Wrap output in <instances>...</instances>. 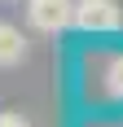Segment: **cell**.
I'll return each mask as SVG.
<instances>
[{"instance_id":"1","label":"cell","mask_w":123,"mask_h":127,"mask_svg":"<svg viewBox=\"0 0 123 127\" xmlns=\"http://www.w3.org/2000/svg\"><path fill=\"white\" fill-rule=\"evenodd\" d=\"M75 26L88 35H106L123 26V13L114 0H75Z\"/></svg>"},{"instance_id":"2","label":"cell","mask_w":123,"mask_h":127,"mask_svg":"<svg viewBox=\"0 0 123 127\" xmlns=\"http://www.w3.org/2000/svg\"><path fill=\"white\" fill-rule=\"evenodd\" d=\"M26 22L44 35H57L75 26V0H26Z\"/></svg>"},{"instance_id":"3","label":"cell","mask_w":123,"mask_h":127,"mask_svg":"<svg viewBox=\"0 0 123 127\" xmlns=\"http://www.w3.org/2000/svg\"><path fill=\"white\" fill-rule=\"evenodd\" d=\"M18 62H26V39H22L18 26L0 22V66L9 70V66H18Z\"/></svg>"},{"instance_id":"4","label":"cell","mask_w":123,"mask_h":127,"mask_svg":"<svg viewBox=\"0 0 123 127\" xmlns=\"http://www.w3.org/2000/svg\"><path fill=\"white\" fill-rule=\"evenodd\" d=\"M106 96L110 101H123V53H114L110 66H106Z\"/></svg>"},{"instance_id":"5","label":"cell","mask_w":123,"mask_h":127,"mask_svg":"<svg viewBox=\"0 0 123 127\" xmlns=\"http://www.w3.org/2000/svg\"><path fill=\"white\" fill-rule=\"evenodd\" d=\"M0 127H31V123H26L18 110H4V114H0Z\"/></svg>"}]
</instances>
